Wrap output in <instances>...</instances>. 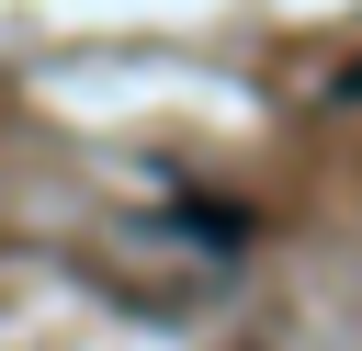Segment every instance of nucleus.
<instances>
[{"label": "nucleus", "instance_id": "1", "mask_svg": "<svg viewBox=\"0 0 362 351\" xmlns=\"http://www.w3.org/2000/svg\"><path fill=\"white\" fill-rule=\"evenodd\" d=\"M328 102H362V57H351V68H339V79H328Z\"/></svg>", "mask_w": 362, "mask_h": 351}]
</instances>
